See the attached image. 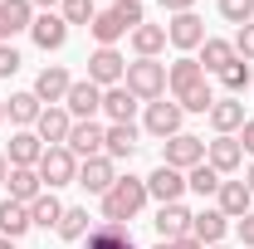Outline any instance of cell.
Instances as JSON below:
<instances>
[{"mask_svg":"<svg viewBox=\"0 0 254 249\" xmlns=\"http://www.w3.org/2000/svg\"><path fill=\"white\" fill-rule=\"evenodd\" d=\"M103 137H108V127H98V123H73L64 147L78 156V161H88V156H103Z\"/></svg>","mask_w":254,"mask_h":249,"instance_id":"11","label":"cell"},{"mask_svg":"<svg viewBox=\"0 0 254 249\" xmlns=\"http://www.w3.org/2000/svg\"><path fill=\"white\" fill-rule=\"evenodd\" d=\"M240 240L254 249V210H250V215H240Z\"/></svg>","mask_w":254,"mask_h":249,"instance_id":"43","label":"cell"},{"mask_svg":"<svg viewBox=\"0 0 254 249\" xmlns=\"http://www.w3.org/2000/svg\"><path fill=\"white\" fill-rule=\"evenodd\" d=\"M123 83H127V93L137 98V103H157V98H166V63H157V59L127 63Z\"/></svg>","mask_w":254,"mask_h":249,"instance_id":"2","label":"cell"},{"mask_svg":"<svg viewBox=\"0 0 254 249\" xmlns=\"http://www.w3.org/2000/svg\"><path fill=\"white\" fill-rule=\"evenodd\" d=\"M5 186H10V200H20V205H30V200L44 195V181H39V171H34V166H10Z\"/></svg>","mask_w":254,"mask_h":249,"instance_id":"17","label":"cell"},{"mask_svg":"<svg viewBox=\"0 0 254 249\" xmlns=\"http://www.w3.org/2000/svg\"><path fill=\"white\" fill-rule=\"evenodd\" d=\"M157 235L166 240V245H176V240H186V235H190V210L181 205V200L157 210Z\"/></svg>","mask_w":254,"mask_h":249,"instance_id":"19","label":"cell"},{"mask_svg":"<svg viewBox=\"0 0 254 249\" xmlns=\"http://www.w3.org/2000/svg\"><path fill=\"white\" fill-rule=\"evenodd\" d=\"M0 123H5V98H0Z\"/></svg>","mask_w":254,"mask_h":249,"instance_id":"50","label":"cell"},{"mask_svg":"<svg viewBox=\"0 0 254 249\" xmlns=\"http://www.w3.org/2000/svg\"><path fill=\"white\" fill-rule=\"evenodd\" d=\"M34 25V5L30 0H0V44H10V34Z\"/></svg>","mask_w":254,"mask_h":249,"instance_id":"16","label":"cell"},{"mask_svg":"<svg viewBox=\"0 0 254 249\" xmlns=\"http://www.w3.org/2000/svg\"><path fill=\"white\" fill-rule=\"evenodd\" d=\"M68 88H73V78H68V68H59V63L39 68V78H34V98L49 103V108H59L64 98H68Z\"/></svg>","mask_w":254,"mask_h":249,"instance_id":"8","label":"cell"},{"mask_svg":"<svg viewBox=\"0 0 254 249\" xmlns=\"http://www.w3.org/2000/svg\"><path fill=\"white\" fill-rule=\"evenodd\" d=\"M245 186H250V190H254V166H250V171H245Z\"/></svg>","mask_w":254,"mask_h":249,"instance_id":"48","label":"cell"},{"mask_svg":"<svg viewBox=\"0 0 254 249\" xmlns=\"http://www.w3.org/2000/svg\"><path fill=\"white\" fill-rule=\"evenodd\" d=\"M5 176H10V161H5V156H0V186H5Z\"/></svg>","mask_w":254,"mask_h":249,"instance_id":"47","label":"cell"},{"mask_svg":"<svg viewBox=\"0 0 254 249\" xmlns=\"http://www.w3.org/2000/svg\"><path fill=\"white\" fill-rule=\"evenodd\" d=\"M118 181V166L108 161V156H88V161H78V186L93 190V195H108Z\"/></svg>","mask_w":254,"mask_h":249,"instance_id":"9","label":"cell"},{"mask_svg":"<svg viewBox=\"0 0 254 249\" xmlns=\"http://www.w3.org/2000/svg\"><path fill=\"white\" fill-rule=\"evenodd\" d=\"M190 240H200V245H220L225 240V215L220 210H200V215H190Z\"/></svg>","mask_w":254,"mask_h":249,"instance_id":"26","label":"cell"},{"mask_svg":"<svg viewBox=\"0 0 254 249\" xmlns=\"http://www.w3.org/2000/svg\"><path fill=\"white\" fill-rule=\"evenodd\" d=\"M64 108H68V118H73V123H93V113H103V88H98L93 78H83V83H73V88H68Z\"/></svg>","mask_w":254,"mask_h":249,"instance_id":"5","label":"cell"},{"mask_svg":"<svg viewBox=\"0 0 254 249\" xmlns=\"http://www.w3.org/2000/svg\"><path fill=\"white\" fill-rule=\"evenodd\" d=\"M161 5H166L171 15H186V10H190V5H195V0H161Z\"/></svg>","mask_w":254,"mask_h":249,"instance_id":"44","label":"cell"},{"mask_svg":"<svg viewBox=\"0 0 254 249\" xmlns=\"http://www.w3.org/2000/svg\"><path fill=\"white\" fill-rule=\"evenodd\" d=\"M166 39H171L176 49H200L210 34H205V20H200L195 10H186V15H171V25H166Z\"/></svg>","mask_w":254,"mask_h":249,"instance_id":"6","label":"cell"},{"mask_svg":"<svg viewBox=\"0 0 254 249\" xmlns=\"http://www.w3.org/2000/svg\"><path fill=\"white\" fill-rule=\"evenodd\" d=\"M210 249H225V245H210Z\"/></svg>","mask_w":254,"mask_h":249,"instance_id":"52","label":"cell"},{"mask_svg":"<svg viewBox=\"0 0 254 249\" xmlns=\"http://www.w3.org/2000/svg\"><path fill=\"white\" fill-rule=\"evenodd\" d=\"M215 200H220V215H225V220H240V215H250V200H254V190L245 186V181H220Z\"/></svg>","mask_w":254,"mask_h":249,"instance_id":"20","label":"cell"},{"mask_svg":"<svg viewBox=\"0 0 254 249\" xmlns=\"http://www.w3.org/2000/svg\"><path fill=\"white\" fill-rule=\"evenodd\" d=\"M93 225H88V210L83 205H64V220H59V235L64 240H83Z\"/></svg>","mask_w":254,"mask_h":249,"instance_id":"34","label":"cell"},{"mask_svg":"<svg viewBox=\"0 0 254 249\" xmlns=\"http://www.w3.org/2000/svg\"><path fill=\"white\" fill-rule=\"evenodd\" d=\"M127 73V59L118 49H93V59H88V78H93L98 88H118Z\"/></svg>","mask_w":254,"mask_h":249,"instance_id":"7","label":"cell"},{"mask_svg":"<svg viewBox=\"0 0 254 249\" xmlns=\"http://www.w3.org/2000/svg\"><path fill=\"white\" fill-rule=\"evenodd\" d=\"M0 249H15V240H5V235H0Z\"/></svg>","mask_w":254,"mask_h":249,"instance_id":"49","label":"cell"},{"mask_svg":"<svg viewBox=\"0 0 254 249\" xmlns=\"http://www.w3.org/2000/svg\"><path fill=\"white\" fill-rule=\"evenodd\" d=\"M30 220L39 225V230H59V220H64V205H59V195H54V190H44L39 200H30Z\"/></svg>","mask_w":254,"mask_h":249,"instance_id":"31","label":"cell"},{"mask_svg":"<svg viewBox=\"0 0 254 249\" xmlns=\"http://www.w3.org/2000/svg\"><path fill=\"white\" fill-rule=\"evenodd\" d=\"M205 118H210V127H215L220 137H235V132L245 127V103H240V98H215V108H210Z\"/></svg>","mask_w":254,"mask_h":249,"instance_id":"18","label":"cell"},{"mask_svg":"<svg viewBox=\"0 0 254 249\" xmlns=\"http://www.w3.org/2000/svg\"><path fill=\"white\" fill-rule=\"evenodd\" d=\"M230 44H235V54H240L245 63H254V20H250V25H240V34H235Z\"/></svg>","mask_w":254,"mask_h":249,"instance_id":"39","label":"cell"},{"mask_svg":"<svg viewBox=\"0 0 254 249\" xmlns=\"http://www.w3.org/2000/svg\"><path fill=\"white\" fill-rule=\"evenodd\" d=\"M240 147L254 156V118H245V127H240Z\"/></svg>","mask_w":254,"mask_h":249,"instance_id":"42","label":"cell"},{"mask_svg":"<svg viewBox=\"0 0 254 249\" xmlns=\"http://www.w3.org/2000/svg\"><path fill=\"white\" fill-rule=\"evenodd\" d=\"M195 83H205V68H200V59H190V54H181V59L166 68V88L181 98L186 88H195Z\"/></svg>","mask_w":254,"mask_h":249,"instance_id":"21","label":"cell"},{"mask_svg":"<svg viewBox=\"0 0 254 249\" xmlns=\"http://www.w3.org/2000/svg\"><path fill=\"white\" fill-rule=\"evenodd\" d=\"M205 161L230 176V171H240V161H245V147H240V137H215V142H205Z\"/></svg>","mask_w":254,"mask_h":249,"instance_id":"15","label":"cell"},{"mask_svg":"<svg viewBox=\"0 0 254 249\" xmlns=\"http://www.w3.org/2000/svg\"><path fill=\"white\" fill-rule=\"evenodd\" d=\"M30 205H20V200H0V235L5 240H20L25 230H30Z\"/></svg>","mask_w":254,"mask_h":249,"instance_id":"28","label":"cell"},{"mask_svg":"<svg viewBox=\"0 0 254 249\" xmlns=\"http://www.w3.org/2000/svg\"><path fill=\"white\" fill-rule=\"evenodd\" d=\"M181 190H186V176H181L176 166H157V171L147 176V195H157L161 205H176Z\"/></svg>","mask_w":254,"mask_h":249,"instance_id":"13","label":"cell"},{"mask_svg":"<svg viewBox=\"0 0 254 249\" xmlns=\"http://www.w3.org/2000/svg\"><path fill=\"white\" fill-rule=\"evenodd\" d=\"M142 205H147V181H137V176H118L113 190L103 195V220L123 225V220H132Z\"/></svg>","mask_w":254,"mask_h":249,"instance_id":"1","label":"cell"},{"mask_svg":"<svg viewBox=\"0 0 254 249\" xmlns=\"http://www.w3.org/2000/svg\"><path fill=\"white\" fill-rule=\"evenodd\" d=\"M39 156H44L39 132H15V137H10V152H5L10 166H39Z\"/></svg>","mask_w":254,"mask_h":249,"instance_id":"23","label":"cell"},{"mask_svg":"<svg viewBox=\"0 0 254 249\" xmlns=\"http://www.w3.org/2000/svg\"><path fill=\"white\" fill-rule=\"evenodd\" d=\"M30 5H39V10H54V5H64V0H30Z\"/></svg>","mask_w":254,"mask_h":249,"instance_id":"46","label":"cell"},{"mask_svg":"<svg viewBox=\"0 0 254 249\" xmlns=\"http://www.w3.org/2000/svg\"><path fill=\"white\" fill-rule=\"evenodd\" d=\"M220 83L230 88V93H245V88H250V63H245V59H230L220 68Z\"/></svg>","mask_w":254,"mask_h":249,"instance_id":"36","label":"cell"},{"mask_svg":"<svg viewBox=\"0 0 254 249\" xmlns=\"http://www.w3.org/2000/svg\"><path fill=\"white\" fill-rule=\"evenodd\" d=\"M113 10L123 15L127 30H137V25H142V0H113Z\"/></svg>","mask_w":254,"mask_h":249,"instance_id":"40","label":"cell"},{"mask_svg":"<svg viewBox=\"0 0 254 249\" xmlns=\"http://www.w3.org/2000/svg\"><path fill=\"white\" fill-rule=\"evenodd\" d=\"M132 249H137V245H132Z\"/></svg>","mask_w":254,"mask_h":249,"instance_id":"53","label":"cell"},{"mask_svg":"<svg viewBox=\"0 0 254 249\" xmlns=\"http://www.w3.org/2000/svg\"><path fill=\"white\" fill-rule=\"evenodd\" d=\"M132 49H137V59H157L161 49H166V25H137L132 30Z\"/></svg>","mask_w":254,"mask_h":249,"instance_id":"25","label":"cell"},{"mask_svg":"<svg viewBox=\"0 0 254 249\" xmlns=\"http://www.w3.org/2000/svg\"><path fill=\"white\" fill-rule=\"evenodd\" d=\"M103 113H108L113 123H132V113H137V98L127 93V83H118V88H103Z\"/></svg>","mask_w":254,"mask_h":249,"instance_id":"30","label":"cell"},{"mask_svg":"<svg viewBox=\"0 0 254 249\" xmlns=\"http://www.w3.org/2000/svg\"><path fill=\"white\" fill-rule=\"evenodd\" d=\"M181 118H186V113H181V103H166V98L147 103V132H152V137H161V142L181 132Z\"/></svg>","mask_w":254,"mask_h":249,"instance_id":"10","label":"cell"},{"mask_svg":"<svg viewBox=\"0 0 254 249\" xmlns=\"http://www.w3.org/2000/svg\"><path fill=\"white\" fill-rule=\"evenodd\" d=\"M230 59H240L230 39H205V44H200V68H205V73H220Z\"/></svg>","mask_w":254,"mask_h":249,"instance_id":"32","label":"cell"},{"mask_svg":"<svg viewBox=\"0 0 254 249\" xmlns=\"http://www.w3.org/2000/svg\"><path fill=\"white\" fill-rule=\"evenodd\" d=\"M30 39L49 54V49H64V39H68V25H64V15H54V10H44V15H34L30 25Z\"/></svg>","mask_w":254,"mask_h":249,"instance_id":"12","label":"cell"},{"mask_svg":"<svg viewBox=\"0 0 254 249\" xmlns=\"http://www.w3.org/2000/svg\"><path fill=\"white\" fill-rule=\"evenodd\" d=\"M83 240H88V249H132V235H127V225H113V220L93 225Z\"/></svg>","mask_w":254,"mask_h":249,"instance_id":"24","label":"cell"},{"mask_svg":"<svg viewBox=\"0 0 254 249\" xmlns=\"http://www.w3.org/2000/svg\"><path fill=\"white\" fill-rule=\"evenodd\" d=\"M20 68V54H15V44H0V78H10Z\"/></svg>","mask_w":254,"mask_h":249,"instance_id":"41","label":"cell"},{"mask_svg":"<svg viewBox=\"0 0 254 249\" xmlns=\"http://www.w3.org/2000/svg\"><path fill=\"white\" fill-rule=\"evenodd\" d=\"M220 181H225V176L210 166V161H200V166H190V171H186V190H195V195H215Z\"/></svg>","mask_w":254,"mask_h":249,"instance_id":"33","label":"cell"},{"mask_svg":"<svg viewBox=\"0 0 254 249\" xmlns=\"http://www.w3.org/2000/svg\"><path fill=\"white\" fill-rule=\"evenodd\" d=\"M5 113H10V123L30 127V123H39V113H44V103L34 98V88H30V93H10V98H5Z\"/></svg>","mask_w":254,"mask_h":249,"instance_id":"29","label":"cell"},{"mask_svg":"<svg viewBox=\"0 0 254 249\" xmlns=\"http://www.w3.org/2000/svg\"><path fill=\"white\" fill-rule=\"evenodd\" d=\"M157 249H171V245H166V240H161V245H157Z\"/></svg>","mask_w":254,"mask_h":249,"instance_id":"51","label":"cell"},{"mask_svg":"<svg viewBox=\"0 0 254 249\" xmlns=\"http://www.w3.org/2000/svg\"><path fill=\"white\" fill-rule=\"evenodd\" d=\"M176 103H181V113H210V108H215V93H210V83H195V88H186Z\"/></svg>","mask_w":254,"mask_h":249,"instance_id":"35","label":"cell"},{"mask_svg":"<svg viewBox=\"0 0 254 249\" xmlns=\"http://www.w3.org/2000/svg\"><path fill=\"white\" fill-rule=\"evenodd\" d=\"M39 181L54 190V186H68V181H78V156L68 152V147H44V156H39Z\"/></svg>","mask_w":254,"mask_h":249,"instance_id":"3","label":"cell"},{"mask_svg":"<svg viewBox=\"0 0 254 249\" xmlns=\"http://www.w3.org/2000/svg\"><path fill=\"white\" fill-rule=\"evenodd\" d=\"M171 249H205V245H200V240H190V235H186V240H176Z\"/></svg>","mask_w":254,"mask_h":249,"instance_id":"45","label":"cell"},{"mask_svg":"<svg viewBox=\"0 0 254 249\" xmlns=\"http://www.w3.org/2000/svg\"><path fill=\"white\" fill-rule=\"evenodd\" d=\"M68 127H73L68 108H44V113H39V123H34V132H39V142H44V147H64V142H68Z\"/></svg>","mask_w":254,"mask_h":249,"instance_id":"14","label":"cell"},{"mask_svg":"<svg viewBox=\"0 0 254 249\" xmlns=\"http://www.w3.org/2000/svg\"><path fill=\"white\" fill-rule=\"evenodd\" d=\"M220 15L230 25H250L254 20V0H220Z\"/></svg>","mask_w":254,"mask_h":249,"instance_id":"38","label":"cell"},{"mask_svg":"<svg viewBox=\"0 0 254 249\" xmlns=\"http://www.w3.org/2000/svg\"><path fill=\"white\" fill-rule=\"evenodd\" d=\"M88 30H93L98 49H113V44H118V39H123V34H127V25H123V15H118V10H98V15H93V25H88Z\"/></svg>","mask_w":254,"mask_h":249,"instance_id":"27","label":"cell"},{"mask_svg":"<svg viewBox=\"0 0 254 249\" xmlns=\"http://www.w3.org/2000/svg\"><path fill=\"white\" fill-rule=\"evenodd\" d=\"M93 0H64V25H93Z\"/></svg>","mask_w":254,"mask_h":249,"instance_id":"37","label":"cell"},{"mask_svg":"<svg viewBox=\"0 0 254 249\" xmlns=\"http://www.w3.org/2000/svg\"><path fill=\"white\" fill-rule=\"evenodd\" d=\"M132 152H137V127L132 123H113L108 137H103V156H108V161H127Z\"/></svg>","mask_w":254,"mask_h":249,"instance_id":"22","label":"cell"},{"mask_svg":"<svg viewBox=\"0 0 254 249\" xmlns=\"http://www.w3.org/2000/svg\"><path fill=\"white\" fill-rule=\"evenodd\" d=\"M205 161V142L200 137H190V132H176V137H166V152H161V166H176V171H190V166H200Z\"/></svg>","mask_w":254,"mask_h":249,"instance_id":"4","label":"cell"}]
</instances>
